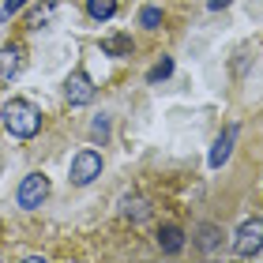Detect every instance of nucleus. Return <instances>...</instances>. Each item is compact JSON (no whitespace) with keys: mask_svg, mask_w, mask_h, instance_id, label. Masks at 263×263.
<instances>
[{"mask_svg":"<svg viewBox=\"0 0 263 263\" xmlns=\"http://www.w3.org/2000/svg\"><path fill=\"white\" fill-rule=\"evenodd\" d=\"M0 121H4L8 136L34 139L38 128H42V113H38V105L27 102V98H11V102H4V109H0Z\"/></svg>","mask_w":263,"mask_h":263,"instance_id":"nucleus-1","label":"nucleus"},{"mask_svg":"<svg viewBox=\"0 0 263 263\" xmlns=\"http://www.w3.org/2000/svg\"><path fill=\"white\" fill-rule=\"evenodd\" d=\"M233 252L245 256V259L263 252V218H248V222H241V230H237V237H233Z\"/></svg>","mask_w":263,"mask_h":263,"instance_id":"nucleus-2","label":"nucleus"},{"mask_svg":"<svg viewBox=\"0 0 263 263\" xmlns=\"http://www.w3.org/2000/svg\"><path fill=\"white\" fill-rule=\"evenodd\" d=\"M98 173H102V154H98V151H79L76 158H71V173H68V181L83 188V184H90Z\"/></svg>","mask_w":263,"mask_h":263,"instance_id":"nucleus-3","label":"nucleus"},{"mask_svg":"<svg viewBox=\"0 0 263 263\" xmlns=\"http://www.w3.org/2000/svg\"><path fill=\"white\" fill-rule=\"evenodd\" d=\"M45 196H49V177H45V173H30V177H23L15 199H19V207L34 211V207H42Z\"/></svg>","mask_w":263,"mask_h":263,"instance_id":"nucleus-4","label":"nucleus"},{"mask_svg":"<svg viewBox=\"0 0 263 263\" xmlns=\"http://www.w3.org/2000/svg\"><path fill=\"white\" fill-rule=\"evenodd\" d=\"M64 98H68V105H90L94 102V83H90L87 71H71V76H68Z\"/></svg>","mask_w":263,"mask_h":263,"instance_id":"nucleus-5","label":"nucleus"},{"mask_svg":"<svg viewBox=\"0 0 263 263\" xmlns=\"http://www.w3.org/2000/svg\"><path fill=\"white\" fill-rule=\"evenodd\" d=\"M23 71V45H4L0 49V79L11 83Z\"/></svg>","mask_w":263,"mask_h":263,"instance_id":"nucleus-6","label":"nucleus"},{"mask_svg":"<svg viewBox=\"0 0 263 263\" xmlns=\"http://www.w3.org/2000/svg\"><path fill=\"white\" fill-rule=\"evenodd\" d=\"M233 139H237V124H230L218 139H214V147H211V165L214 170L226 165V158H230V151H233Z\"/></svg>","mask_w":263,"mask_h":263,"instance_id":"nucleus-7","label":"nucleus"},{"mask_svg":"<svg viewBox=\"0 0 263 263\" xmlns=\"http://www.w3.org/2000/svg\"><path fill=\"white\" fill-rule=\"evenodd\" d=\"M158 245L165 248V252H181L184 248V233L177 230V226H162L158 230Z\"/></svg>","mask_w":263,"mask_h":263,"instance_id":"nucleus-8","label":"nucleus"},{"mask_svg":"<svg viewBox=\"0 0 263 263\" xmlns=\"http://www.w3.org/2000/svg\"><path fill=\"white\" fill-rule=\"evenodd\" d=\"M87 15L98 19V23L113 19V15H117V0H87Z\"/></svg>","mask_w":263,"mask_h":263,"instance_id":"nucleus-9","label":"nucleus"},{"mask_svg":"<svg viewBox=\"0 0 263 263\" xmlns=\"http://www.w3.org/2000/svg\"><path fill=\"white\" fill-rule=\"evenodd\" d=\"M121 214H124V218H132V222H143V218H147V214H151V207H147V199H124L121 203Z\"/></svg>","mask_w":263,"mask_h":263,"instance_id":"nucleus-10","label":"nucleus"},{"mask_svg":"<svg viewBox=\"0 0 263 263\" xmlns=\"http://www.w3.org/2000/svg\"><path fill=\"white\" fill-rule=\"evenodd\" d=\"M102 53H109V57H124V53H132V38H124V34H117V38L102 42Z\"/></svg>","mask_w":263,"mask_h":263,"instance_id":"nucleus-11","label":"nucleus"},{"mask_svg":"<svg viewBox=\"0 0 263 263\" xmlns=\"http://www.w3.org/2000/svg\"><path fill=\"white\" fill-rule=\"evenodd\" d=\"M53 11H57V4H53V0H49V4H42V8L30 15V27H45V23L53 19Z\"/></svg>","mask_w":263,"mask_h":263,"instance_id":"nucleus-12","label":"nucleus"},{"mask_svg":"<svg viewBox=\"0 0 263 263\" xmlns=\"http://www.w3.org/2000/svg\"><path fill=\"white\" fill-rule=\"evenodd\" d=\"M170 71H173V61H170V57H162V61L147 71V79H151V83H158V79H165V76H170Z\"/></svg>","mask_w":263,"mask_h":263,"instance_id":"nucleus-13","label":"nucleus"},{"mask_svg":"<svg viewBox=\"0 0 263 263\" xmlns=\"http://www.w3.org/2000/svg\"><path fill=\"white\" fill-rule=\"evenodd\" d=\"M139 23H143L147 30H158V23H162V11H158V8H143V11H139Z\"/></svg>","mask_w":263,"mask_h":263,"instance_id":"nucleus-14","label":"nucleus"},{"mask_svg":"<svg viewBox=\"0 0 263 263\" xmlns=\"http://www.w3.org/2000/svg\"><path fill=\"white\" fill-rule=\"evenodd\" d=\"M90 136H94V139H105V136H109V117H98V121L90 124Z\"/></svg>","mask_w":263,"mask_h":263,"instance_id":"nucleus-15","label":"nucleus"},{"mask_svg":"<svg viewBox=\"0 0 263 263\" xmlns=\"http://www.w3.org/2000/svg\"><path fill=\"white\" fill-rule=\"evenodd\" d=\"M199 245H203V248H214V245H218V230H214V226H203Z\"/></svg>","mask_w":263,"mask_h":263,"instance_id":"nucleus-16","label":"nucleus"},{"mask_svg":"<svg viewBox=\"0 0 263 263\" xmlns=\"http://www.w3.org/2000/svg\"><path fill=\"white\" fill-rule=\"evenodd\" d=\"M23 4H27V0H4V15H15V11H23Z\"/></svg>","mask_w":263,"mask_h":263,"instance_id":"nucleus-17","label":"nucleus"},{"mask_svg":"<svg viewBox=\"0 0 263 263\" xmlns=\"http://www.w3.org/2000/svg\"><path fill=\"white\" fill-rule=\"evenodd\" d=\"M211 8L218 11V8H230V0H211Z\"/></svg>","mask_w":263,"mask_h":263,"instance_id":"nucleus-18","label":"nucleus"}]
</instances>
